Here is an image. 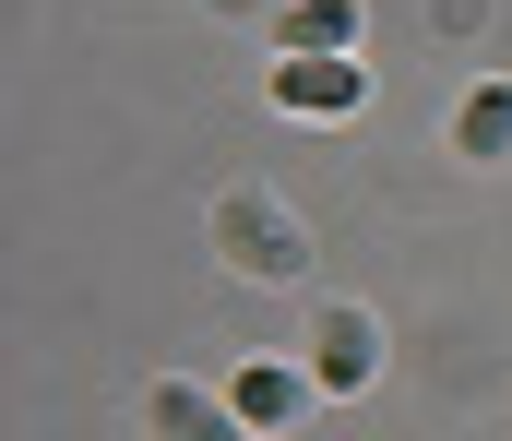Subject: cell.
Segmentation results:
<instances>
[{"mask_svg":"<svg viewBox=\"0 0 512 441\" xmlns=\"http://www.w3.org/2000/svg\"><path fill=\"white\" fill-rule=\"evenodd\" d=\"M215 251H227V275H262V287L310 275V239H298V215H274L262 191H227V203H215Z\"/></svg>","mask_w":512,"mask_h":441,"instance_id":"6da1fadb","label":"cell"},{"mask_svg":"<svg viewBox=\"0 0 512 441\" xmlns=\"http://www.w3.org/2000/svg\"><path fill=\"white\" fill-rule=\"evenodd\" d=\"M262 84H274V108H298V120H358V108H370V72H358V60H274Z\"/></svg>","mask_w":512,"mask_h":441,"instance_id":"3957f363","label":"cell"},{"mask_svg":"<svg viewBox=\"0 0 512 441\" xmlns=\"http://www.w3.org/2000/svg\"><path fill=\"white\" fill-rule=\"evenodd\" d=\"M143 430H155V441H251L239 406L203 394V382H155V394H143Z\"/></svg>","mask_w":512,"mask_h":441,"instance_id":"5b68a950","label":"cell"},{"mask_svg":"<svg viewBox=\"0 0 512 441\" xmlns=\"http://www.w3.org/2000/svg\"><path fill=\"white\" fill-rule=\"evenodd\" d=\"M274 48L286 60H358V0H286L274 12Z\"/></svg>","mask_w":512,"mask_h":441,"instance_id":"8992f818","label":"cell"},{"mask_svg":"<svg viewBox=\"0 0 512 441\" xmlns=\"http://www.w3.org/2000/svg\"><path fill=\"white\" fill-rule=\"evenodd\" d=\"M453 155H465V167H501L512 155V84H477V96L453 108Z\"/></svg>","mask_w":512,"mask_h":441,"instance_id":"52a82bcc","label":"cell"},{"mask_svg":"<svg viewBox=\"0 0 512 441\" xmlns=\"http://www.w3.org/2000/svg\"><path fill=\"white\" fill-rule=\"evenodd\" d=\"M310 382L322 394H370L382 382V322L370 310H322L310 322Z\"/></svg>","mask_w":512,"mask_h":441,"instance_id":"7a4b0ae2","label":"cell"},{"mask_svg":"<svg viewBox=\"0 0 512 441\" xmlns=\"http://www.w3.org/2000/svg\"><path fill=\"white\" fill-rule=\"evenodd\" d=\"M310 394H322V382H310V370H286V358H251V370L227 382L239 430H298V418H310Z\"/></svg>","mask_w":512,"mask_h":441,"instance_id":"277c9868","label":"cell"}]
</instances>
